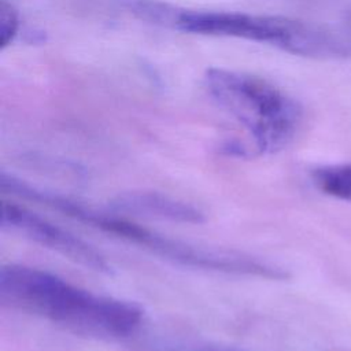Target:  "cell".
<instances>
[{
	"label": "cell",
	"instance_id": "1",
	"mask_svg": "<svg viewBox=\"0 0 351 351\" xmlns=\"http://www.w3.org/2000/svg\"><path fill=\"white\" fill-rule=\"evenodd\" d=\"M0 303L96 339L130 336L144 318L143 308L132 302L96 295L49 271L15 263L0 269Z\"/></svg>",
	"mask_w": 351,
	"mask_h": 351
},
{
	"label": "cell",
	"instance_id": "2",
	"mask_svg": "<svg viewBox=\"0 0 351 351\" xmlns=\"http://www.w3.org/2000/svg\"><path fill=\"white\" fill-rule=\"evenodd\" d=\"M1 186L4 192L43 204L74 221L82 222L100 232L114 234L125 241L140 245L163 259L186 267L270 280H282L288 277L287 271L281 267L254 255L233 250L196 245L166 237L122 215L118 217L110 213L97 211L70 197L30 185L12 174H7L3 178Z\"/></svg>",
	"mask_w": 351,
	"mask_h": 351
},
{
	"label": "cell",
	"instance_id": "3",
	"mask_svg": "<svg viewBox=\"0 0 351 351\" xmlns=\"http://www.w3.org/2000/svg\"><path fill=\"white\" fill-rule=\"evenodd\" d=\"M204 80L215 101L248 130L258 154L278 152L295 138L302 107L270 82L215 67L206 71Z\"/></svg>",
	"mask_w": 351,
	"mask_h": 351
},
{
	"label": "cell",
	"instance_id": "4",
	"mask_svg": "<svg viewBox=\"0 0 351 351\" xmlns=\"http://www.w3.org/2000/svg\"><path fill=\"white\" fill-rule=\"evenodd\" d=\"M163 26L185 33L225 36L267 43L303 56H337L351 52V43L337 34L300 21L225 11L177 10L167 4Z\"/></svg>",
	"mask_w": 351,
	"mask_h": 351
},
{
	"label": "cell",
	"instance_id": "5",
	"mask_svg": "<svg viewBox=\"0 0 351 351\" xmlns=\"http://www.w3.org/2000/svg\"><path fill=\"white\" fill-rule=\"evenodd\" d=\"M0 226L86 269L97 273H111V265L90 244L15 203H1Z\"/></svg>",
	"mask_w": 351,
	"mask_h": 351
},
{
	"label": "cell",
	"instance_id": "6",
	"mask_svg": "<svg viewBox=\"0 0 351 351\" xmlns=\"http://www.w3.org/2000/svg\"><path fill=\"white\" fill-rule=\"evenodd\" d=\"M111 208L117 214L180 223H202L206 219L204 213L197 207L171 196L148 191H130L118 195L111 202Z\"/></svg>",
	"mask_w": 351,
	"mask_h": 351
},
{
	"label": "cell",
	"instance_id": "7",
	"mask_svg": "<svg viewBox=\"0 0 351 351\" xmlns=\"http://www.w3.org/2000/svg\"><path fill=\"white\" fill-rule=\"evenodd\" d=\"M315 186L325 195L351 203V163H333L311 171Z\"/></svg>",
	"mask_w": 351,
	"mask_h": 351
},
{
	"label": "cell",
	"instance_id": "8",
	"mask_svg": "<svg viewBox=\"0 0 351 351\" xmlns=\"http://www.w3.org/2000/svg\"><path fill=\"white\" fill-rule=\"evenodd\" d=\"M19 29V16L16 10L5 3L1 1L0 5V48L4 49L15 37Z\"/></svg>",
	"mask_w": 351,
	"mask_h": 351
}]
</instances>
